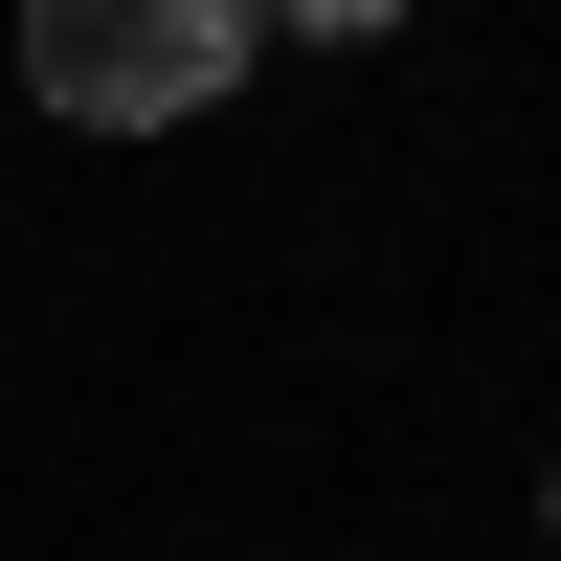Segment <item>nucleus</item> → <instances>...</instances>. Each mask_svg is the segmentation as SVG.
<instances>
[{
	"label": "nucleus",
	"mask_w": 561,
	"mask_h": 561,
	"mask_svg": "<svg viewBox=\"0 0 561 561\" xmlns=\"http://www.w3.org/2000/svg\"><path fill=\"white\" fill-rule=\"evenodd\" d=\"M539 517H561V494H539Z\"/></svg>",
	"instance_id": "f03ea898"
},
{
	"label": "nucleus",
	"mask_w": 561,
	"mask_h": 561,
	"mask_svg": "<svg viewBox=\"0 0 561 561\" xmlns=\"http://www.w3.org/2000/svg\"><path fill=\"white\" fill-rule=\"evenodd\" d=\"M248 0H45L23 23V90L68 135H180V113H225V90H248Z\"/></svg>",
	"instance_id": "f257e3e1"
}]
</instances>
